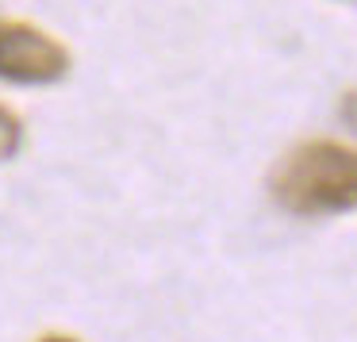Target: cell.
I'll use <instances>...</instances> for the list:
<instances>
[{"label": "cell", "mask_w": 357, "mask_h": 342, "mask_svg": "<svg viewBox=\"0 0 357 342\" xmlns=\"http://www.w3.org/2000/svg\"><path fill=\"white\" fill-rule=\"evenodd\" d=\"M273 196L292 216H342L357 208V150L342 142H303L273 173Z\"/></svg>", "instance_id": "obj_1"}, {"label": "cell", "mask_w": 357, "mask_h": 342, "mask_svg": "<svg viewBox=\"0 0 357 342\" xmlns=\"http://www.w3.org/2000/svg\"><path fill=\"white\" fill-rule=\"evenodd\" d=\"M70 50L47 31L20 20H0V81L12 85H50L66 77Z\"/></svg>", "instance_id": "obj_2"}, {"label": "cell", "mask_w": 357, "mask_h": 342, "mask_svg": "<svg viewBox=\"0 0 357 342\" xmlns=\"http://www.w3.org/2000/svg\"><path fill=\"white\" fill-rule=\"evenodd\" d=\"M20 147H24V124H20V116L12 108L0 104V162L16 158Z\"/></svg>", "instance_id": "obj_3"}, {"label": "cell", "mask_w": 357, "mask_h": 342, "mask_svg": "<svg viewBox=\"0 0 357 342\" xmlns=\"http://www.w3.org/2000/svg\"><path fill=\"white\" fill-rule=\"evenodd\" d=\"M342 119H346L349 131H357V93H346V96H342Z\"/></svg>", "instance_id": "obj_4"}, {"label": "cell", "mask_w": 357, "mask_h": 342, "mask_svg": "<svg viewBox=\"0 0 357 342\" xmlns=\"http://www.w3.org/2000/svg\"><path fill=\"white\" fill-rule=\"evenodd\" d=\"M39 342H77V339H70V334H43Z\"/></svg>", "instance_id": "obj_5"}]
</instances>
